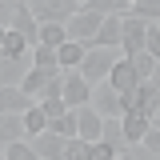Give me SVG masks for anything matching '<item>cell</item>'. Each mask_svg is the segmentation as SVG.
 <instances>
[{"label":"cell","instance_id":"cell-1","mask_svg":"<svg viewBox=\"0 0 160 160\" xmlns=\"http://www.w3.org/2000/svg\"><path fill=\"white\" fill-rule=\"evenodd\" d=\"M116 60H124V56H120V48H88V56H84V64H80L76 72L96 88V84H104V80L112 76Z\"/></svg>","mask_w":160,"mask_h":160},{"label":"cell","instance_id":"cell-2","mask_svg":"<svg viewBox=\"0 0 160 160\" xmlns=\"http://www.w3.org/2000/svg\"><path fill=\"white\" fill-rule=\"evenodd\" d=\"M36 24H68V20L84 12V0H28Z\"/></svg>","mask_w":160,"mask_h":160},{"label":"cell","instance_id":"cell-3","mask_svg":"<svg viewBox=\"0 0 160 160\" xmlns=\"http://www.w3.org/2000/svg\"><path fill=\"white\" fill-rule=\"evenodd\" d=\"M148 28H152V24H144V20L132 16V12L120 16V56H124V60H132L136 52H144V36H148Z\"/></svg>","mask_w":160,"mask_h":160},{"label":"cell","instance_id":"cell-4","mask_svg":"<svg viewBox=\"0 0 160 160\" xmlns=\"http://www.w3.org/2000/svg\"><path fill=\"white\" fill-rule=\"evenodd\" d=\"M100 24H104V16H96V12H76V16L64 24V32H68V40H76V44H92L100 32Z\"/></svg>","mask_w":160,"mask_h":160},{"label":"cell","instance_id":"cell-5","mask_svg":"<svg viewBox=\"0 0 160 160\" xmlns=\"http://www.w3.org/2000/svg\"><path fill=\"white\" fill-rule=\"evenodd\" d=\"M64 108H88L92 100V84L80 76V72H64Z\"/></svg>","mask_w":160,"mask_h":160},{"label":"cell","instance_id":"cell-6","mask_svg":"<svg viewBox=\"0 0 160 160\" xmlns=\"http://www.w3.org/2000/svg\"><path fill=\"white\" fill-rule=\"evenodd\" d=\"M88 108H92V112H100L104 120H120V116H124V108H120V92H112L108 84H96V88H92Z\"/></svg>","mask_w":160,"mask_h":160},{"label":"cell","instance_id":"cell-7","mask_svg":"<svg viewBox=\"0 0 160 160\" xmlns=\"http://www.w3.org/2000/svg\"><path fill=\"white\" fill-rule=\"evenodd\" d=\"M72 112H76V136L84 144H96L100 132H104V116L92 112V108H72Z\"/></svg>","mask_w":160,"mask_h":160},{"label":"cell","instance_id":"cell-8","mask_svg":"<svg viewBox=\"0 0 160 160\" xmlns=\"http://www.w3.org/2000/svg\"><path fill=\"white\" fill-rule=\"evenodd\" d=\"M8 32H20V36L36 48V40H40V24H36V16H32V8H28V0H16V20H12V28H8Z\"/></svg>","mask_w":160,"mask_h":160},{"label":"cell","instance_id":"cell-9","mask_svg":"<svg viewBox=\"0 0 160 160\" xmlns=\"http://www.w3.org/2000/svg\"><path fill=\"white\" fill-rule=\"evenodd\" d=\"M112 92H120V96H128L132 88H140V76H136V68L128 64V60H116V68H112V76L104 80Z\"/></svg>","mask_w":160,"mask_h":160},{"label":"cell","instance_id":"cell-10","mask_svg":"<svg viewBox=\"0 0 160 160\" xmlns=\"http://www.w3.org/2000/svg\"><path fill=\"white\" fill-rule=\"evenodd\" d=\"M120 128H124V140H128V148H132V144H140V140L148 136L152 116H144V112H124V116H120Z\"/></svg>","mask_w":160,"mask_h":160},{"label":"cell","instance_id":"cell-11","mask_svg":"<svg viewBox=\"0 0 160 160\" xmlns=\"http://www.w3.org/2000/svg\"><path fill=\"white\" fill-rule=\"evenodd\" d=\"M28 144H32V152H36L40 160H64V144H68V140H60L56 132H40V136H32Z\"/></svg>","mask_w":160,"mask_h":160},{"label":"cell","instance_id":"cell-12","mask_svg":"<svg viewBox=\"0 0 160 160\" xmlns=\"http://www.w3.org/2000/svg\"><path fill=\"white\" fill-rule=\"evenodd\" d=\"M28 68H32V60L20 56V60H0V88H20L24 76H28Z\"/></svg>","mask_w":160,"mask_h":160},{"label":"cell","instance_id":"cell-13","mask_svg":"<svg viewBox=\"0 0 160 160\" xmlns=\"http://www.w3.org/2000/svg\"><path fill=\"white\" fill-rule=\"evenodd\" d=\"M56 76H60V72H48V68H28V76H24V84H20V92H24L28 100H40V96H44V88H48Z\"/></svg>","mask_w":160,"mask_h":160},{"label":"cell","instance_id":"cell-14","mask_svg":"<svg viewBox=\"0 0 160 160\" xmlns=\"http://www.w3.org/2000/svg\"><path fill=\"white\" fill-rule=\"evenodd\" d=\"M88 56V44H76V40H64L56 48V60H60V72H76Z\"/></svg>","mask_w":160,"mask_h":160},{"label":"cell","instance_id":"cell-15","mask_svg":"<svg viewBox=\"0 0 160 160\" xmlns=\"http://www.w3.org/2000/svg\"><path fill=\"white\" fill-rule=\"evenodd\" d=\"M32 104H36V100H28L20 88H0V116H12V112L20 116V112H28Z\"/></svg>","mask_w":160,"mask_h":160},{"label":"cell","instance_id":"cell-16","mask_svg":"<svg viewBox=\"0 0 160 160\" xmlns=\"http://www.w3.org/2000/svg\"><path fill=\"white\" fill-rule=\"evenodd\" d=\"M96 144H104L112 156H124V148H128V140H124V128H120V120H104V132H100Z\"/></svg>","mask_w":160,"mask_h":160},{"label":"cell","instance_id":"cell-17","mask_svg":"<svg viewBox=\"0 0 160 160\" xmlns=\"http://www.w3.org/2000/svg\"><path fill=\"white\" fill-rule=\"evenodd\" d=\"M20 116H24V112H20ZM20 116H16V112H12V116H0V148L28 140V132H24V120H20Z\"/></svg>","mask_w":160,"mask_h":160},{"label":"cell","instance_id":"cell-18","mask_svg":"<svg viewBox=\"0 0 160 160\" xmlns=\"http://www.w3.org/2000/svg\"><path fill=\"white\" fill-rule=\"evenodd\" d=\"M32 52V44L20 36V32H8L4 36V48H0V60H20V56H28Z\"/></svg>","mask_w":160,"mask_h":160},{"label":"cell","instance_id":"cell-19","mask_svg":"<svg viewBox=\"0 0 160 160\" xmlns=\"http://www.w3.org/2000/svg\"><path fill=\"white\" fill-rule=\"evenodd\" d=\"M48 132H56L60 140H80V136H76V112L68 108L64 116H56L52 124H48Z\"/></svg>","mask_w":160,"mask_h":160},{"label":"cell","instance_id":"cell-20","mask_svg":"<svg viewBox=\"0 0 160 160\" xmlns=\"http://www.w3.org/2000/svg\"><path fill=\"white\" fill-rule=\"evenodd\" d=\"M28 60H32V68H48V72H60L56 48H44V44H36V48L28 52Z\"/></svg>","mask_w":160,"mask_h":160},{"label":"cell","instance_id":"cell-21","mask_svg":"<svg viewBox=\"0 0 160 160\" xmlns=\"http://www.w3.org/2000/svg\"><path fill=\"white\" fill-rule=\"evenodd\" d=\"M20 120H24V132H28V140H32V136H40V132H48V116L40 112V104H32V108H28Z\"/></svg>","mask_w":160,"mask_h":160},{"label":"cell","instance_id":"cell-22","mask_svg":"<svg viewBox=\"0 0 160 160\" xmlns=\"http://www.w3.org/2000/svg\"><path fill=\"white\" fill-rule=\"evenodd\" d=\"M64 40H68L64 24H40V40H36V44H44V48H60Z\"/></svg>","mask_w":160,"mask_h":160},{"label":"cell","instance_id":"cell-23","mask_svg":"<svg viewBox=\"0 0 160 160\" xmlns=\"http://www.w3.org/2000/svg\"><path fill=\"white\" fill-rule=\"evenodd\" d=\"M132 16H140L144 24H156L160 20V0H132V8H128Z\"/></svg>","mask_w":160,"mask_h":160},{"label":"cell","instance_id":"cell-24","mask_svg":"<svg viewBox=\"0 0 160 160\" xmlns=\"http://www.w3.org/2000/svg\"><path fill=\"white\" fill-rule=\"evenodd\" d=\"M128 64L136 68V76H140V84H144V80H148V76H152V72H156V60L148 56V52H136V56L128 60Z\"/></svg>","mask_w":160,"mask_h":160},{"label":"cell","instance_id":"cell-25","mask_svg":"<svg viewBox=\"0 0 160 160\" xmlns=\"http://www.w3.org/2000/svg\"><path fill=\"white\" fill-rule=\"evenodd\" d=\"M0 156H4V160H40L36 152H32V144H28V140H20V144H8Z\"/></svg>","mask_w":160,"mask_h":160},{"label":"cell","instance_id":"cell-26","mask_svg":"<svg viewBox=\"0 0 160 160\" xmlns=\"http://www.w3.org/2000/svg\"><path fill=\"white\" fill-rule=\"evenodd\" d=\"M64 160H88V144L84 140H68L64 144Z\"/></svg>","mask_w":160,"mask_h":160},{"label":"cell","instance_id":"cell-27","mask_svg":"<svg viewBox=\"0 0 160 160\" xmlns=\"http://www.w3.org/2000/svg\"><path fill=\"white\" fill-rule=\"evenodd\" d=\"M40 112H44V116H48V124H52V120L64 116L68 108H64V100H40Z\"/></svg>","mask_w":160,"mask_h":160},{"label":"cell","instance_id":"cell-28","mask_svg":"<svg viewBox=\"0 0 160 160\" xmlns=\"http://www.w3.org/2000/svg\"><path fill=\"white\" fill-rule=\"evenodd\" d=\"M144 52L160 64V32H156V28H148V36H144Z\"/></svg>","mask_w":160,"mask_h":160},{"label":"cell","instance_id":"cell-29","mask_svg":"<svg viewBox=\"0 0 160 160\" xmlns=\"http://www.w3.org/2000/svg\"><path fill=\"white\" fill-rule=\"evenodd\" d=\"M16 20V0H0V28H12Z\"/></svg>","mask_w":160,"mask_h":160},{"label":"cell","instance_id":"cell-30","mask_svg":"<svg viewBox=\"0 0 160 160\" xmlns=\"http://www.w3.org/2000/svg\"><path fill=\"white\" fill-rule=\"evenodd\" d=\"M140 148L152 152V156H160V128H148V136L140 140Z\"/></svg>","mask_w":160,"mask_h":160},{"label":"cell","instance_id":"cell-31","mask_svg":"<svg viewBox=\"0 0 160 160\" xmlns=\"http://www.w3.org/2000/svg\"><path fill=\"white\" fill-rule=\"evenodd\" d=\"M124 160H160V156H152V152H144L140 144H132V148H124Z\"/></svg>","mask_w":160,"mask_h":160},{"label":"cell","instance_id":"cell-32","mask_svg":"<svg viewBox=\"0 0 160 160\" xmlns=\"http://www.w3.org/2000/svg\"><path fill=\"white\" fill-rule=\"evenodd\" d=\"M88 160H116V156H112L104 144H88Z\"/></svg>","mask_w":160,"mask_h":160},{"label":"cell","instance_id":"cell-33","mask_svg":"<svg viewBox=\"0 0 160 160\" xmlns=\"http://www.w3.org/2000/svg\"><path fill=\"white\" fill-rule=\"evenodd\" d=\"M148 84H152V88H156V92H160V64H156V72L148 76Z\"/></svg>","mask_w":160,"mask_h":160},{"label":"cell","instance_id":"cell-34","mask_svg":"<svg viewBox=\"0 0 160 160\" xmlns=\"http://www.w3.org/2000/svg\"><path fill=\"white\" fill-rule=\"evenodd\" d=\"M4 36H8V28H0V48H4Z\"/></svg>","mask_w":160,"mask_h":160},{"label":"cell","instance_id":"cell-35","mask_svg":"<svg viewBox=\"0 0 160 160\" xmlns=\"http://www.w3.org/2000/svg\"><path fill=\"white\" fill-rule=\"evenodd\" d=\"M152 28H156V32H160V20H156V24H152Z\"/></svg>","mask_w":160,"mask_h":160},{"label":"cell","instance_id":"cell-36","mask_svg":"<svg viewBox=\"0 0 160 160\" xmlns=\"http://www.w3.org/2000/svg\"><path fill=\"white\" fill-rule=\"evenodd\" d=\"M156 116H160V112H156ZM156 116H152V120H156Z\"/></svg>","mask_w":160,"mask_h":160},{"label":"cell","instance_id":"cell-37","mask_svg":"<svg viewBox=\"0 0 160 160\" xmlns=\"http://www.w3.org/2000/svg\"><path fill=\"white\" fill-rule=\"evenodd\" d=\"M116 160H124V156H116Z\"/></svg>","mask_w":160,"mask_h":160},{"label":"cell","instance_id":"cell-38","mask_svg":"<svg viewBox=\"0 0 160 160\" xmlns=\"http://www.w3.org/2000/svg\"><path fill=\"white\" fill-rule=\"evenodd\" d=\"M0 160H4V156H0Z\"/></svg>","mask_w":160,"mask_h":160}]
</instances>
